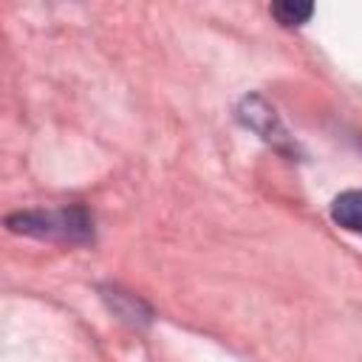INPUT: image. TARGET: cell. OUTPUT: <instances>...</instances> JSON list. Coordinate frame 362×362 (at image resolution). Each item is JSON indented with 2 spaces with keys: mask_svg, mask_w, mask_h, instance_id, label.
<instances>
[{
  "mask_svg": "<svg viewBox=\"0 0 362 362\" xmlns=\"http://www.w3.org/2000/svg\"><path fill=\"white\" fill-rule=\"evenodd\" d=\"M20 232H34V235H59V238H88L90 221L82 209H62V212H48V215H17L8 221Z\"/></svg>",
  "mask_w": 362,
  "mask_h": 362,
  "instance_id": "cell-1",
  "label": "cell"
},
{
  "mask_svg": "<svg viewBox=\"0 0 362 362\" xmlns=\"http://www.w3.org/2000/svg\"><path fill=\"white\" fill-rule=\"evenodd\" d=\"M331 218L348 229V232H356L362 235V189H348V192H339L331 204Z\"/></svg>",
  "mask_w": 362,
  "mask_h": 362,
  "instance_id": "cell-2",
  "label": "cell"
},
{
  "mask_svg": "<svg viewBox=\"0 0 362 362\" xmlns=\"http://www.w3.org/2000/svg\"><path fill=\"white\" fill-rule=\"evenodd\" d=\"M272 14H274L277 23H283V25H300V23H305V20L314 14V6H311V3L283 0V3H274V6H272Z\"/></svg>",
  "mask_w": 362,
  "mask_h": 362,
  "instance_id": "cell-3",
  "label": "cell"
}]
</instances>
